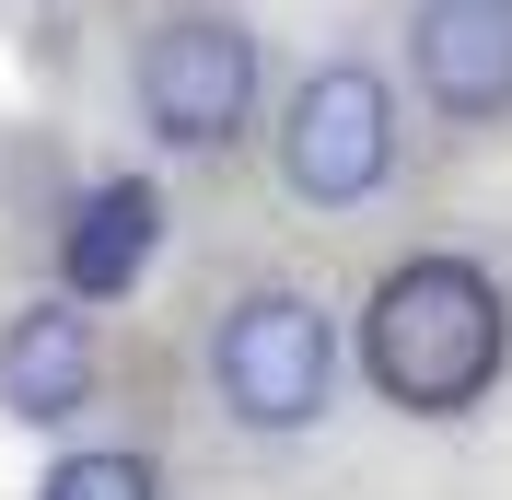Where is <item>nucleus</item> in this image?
Wrapping results in <instances>:
<instances>
[{
    "label": "nucleus",
    "mask_w": 512,
    "mask_h": 500,
    "mask_svg": "<svg viewBox=\"0 0 512 500\" xmlns=\"http://www.w3.org/2000/svg\"><path fill=\"white\" fill-rule=\"evenodd\" d=\"M163 245V198L140 187V175H117V187L82 198V221L59 233V268H70V303H117L140 268H152Z\"/></svg>",
    "instance_id": "7"
},
{
    "label": "nucleus",
    "mask_w": 512,
    "mask_h": 500,
    "mask_svg": "<svg viewBox=\"0 0 512 500\" xmlns=\"http://www.w3.org/2000/svg\"><path fill=\"white\" fill-rule=\"evenodd\" d=\"M408 59H419V94L443 105L454 128L512 117V0H419Z\"/></svg>",
    "instance_id": "5"
},
{
    "label": "nucleus",
    "mask_w": 512,
    "mask_h": 500,
    "mask_svg": "<svg viewBox=\"0 0 512 500\" xmlns=\"http://www.w3.org/2000/svg\"><path fill=\"white\" fill-rule=\"evenodd\" d=\"M140 117L175 152H222L233 128L256 117V35L233 12H175L140 47Z\"/></svg>",
    "instance_id": "4"
},
{
    "label": "nucleus",
    "mask_w": 512,
    "mask_h": 500,
    "mask_svg": "<svg viewBox=\"0 0 512 500\" xmlns=\"http://www.w3.org/2000/svg\"><path fill=\"white\" fill-rule=\"evenodd\" d=\"M94 314L82 303H24L12 326H0V419H35V431H59V419H82L94 407Z\"/></svg>",
    "instance_id": "6"
},
{
    "label": "nucleus",
    "mask_w": 512,
    "mask_h": 500,
    "mask_svg": "<svg viewBox=\"0 0 512 500\" xmlns=\"http://www.w3.org/2000/svg\"><path fill=\"white\" fill-rule=\"evenodd\" d=\"M35 500H152V466L140 454H59Z\"/></svg>",
    "instance_id": "8"
},
{
    "label": "nucleus",
    "mask_w": 512,
    "mask_h": 500,
    "mask_svg": "<svg viewBox=\"0 0 512 500\" xmlns=\"http://www.w3.org/2000/svg\"><path fill=\"white\" fill-rule=\"evenodd\" d=\"M512 361V303L478 256H408L373 280L361 314V373L384 384V407L408 419H466Z\"/></svg>",
    "instance_id": "1"
},
{
    "label": "nucleus",
    "mask_w": 512,
    "mask_h": 500,
    "mask_svg": "<svg viewBox=\"0 0 512 500\" xmlns=\"http://www.w3.org/2000/svg\"><path fill=\"white\" fill-rule=\"evenodd\" d=\"M280 175H291V198H315V210H361V198L396 175V94H384L361 59L303 70L291 105H280Z\"/></svg>",
    "instance_id": "3"
},
{
    "label": "nucleus",
    "mask_w": 512,
    "mask_h": 500,
    "mask_svg": "<svg viewBox=\"0 0 512 500\" xmlns=\"http://www.w3.org/2000/svg\"><path fill=\"white\" fill-rule=\"evenodd\" d=\"M210 384L245 431H315L338 396V314L315 291H245L210 326Z\"/></svg>",
    "instance_id": "2"
}]
</instances>
